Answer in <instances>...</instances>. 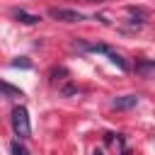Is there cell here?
Wrapping results in <instances>:
<instances>
[{
	"instance_id": "9c48e42d",
	"label": "cell",
	"mask_w": 155,
	"mask_h": 155,
	"mask_svg": "<svg viewBox=\"0 0 155 155\" xmlns=\"http://www.w3.org/2000/svg\"><path fill=\"white\" fill-rule=\"evenodd\" d=\"M12 65H15V68H29L31 63H29V61H24V58H17V61H12Z\"/></svg>"
},
{
	"instance_id": "5b68a950",
	"label": "cell",
	"mask_w": 155,
	"mask_h": 155,
	"mask_svg": "<svg viewBox=\"0 0 155 155\" xmlns=\"http://www.w3.org/2000/svg\"><path fill=\"white\" fill-rule=\"evenodd\" d=\"M136 104H138V94H124V97H116V99L111 102L114 109H131V107H136Z\"/></svg>"
},
{
	"instance_id": "7a4b0ae2",
	"label": "cell",
	"mask_w": 155,
	"mask_h": 155,
	"mask_svg": "<svg viewBox=\"0 0 155 155\" xmlns=\"http://www.w3.org/2000/svg\"><path fill=\"white\" fill-rule=\"evenodd\" d=\"M48 17L56 19V22H68V24H73V22H82V19H85L82 12L70 10V7H51V10H48Z\"/></svg>"
},
{
	"instance_id": "7c38bea8",
	"label": "cell",
	"mask_w": 155,
	"mask_h": 155,
	"mask_svg": "<svg viewBox=\"0 0 155 155\" xmlns=\"http://www.w3.org/2000/svg\"><path fill=\"white\" fill-rule=\"evenodd\" d=\"M94 155H102V150H97V153H94Z\"/></svg>"
},
{
	"instance_id": "8fae6325",
	"label": "cell",
	"mask_w": 155,
	"mask_h": 155,
	"mask_svg": "<svg viewBox=\"0 0 155 155\" xmlns=\"http://www.w3.org/2000/svg\"><path fill=\"white\" fill-rule=\"evenodd\" d=\"M80 2H104V0H80Z\"/></svg>"
},
{
	"instance_id": "ba28073f",
	"label": "cell",
	"mask_w": 155,
	"mask_h": 155,
	"mask_svg": "<svg viewBox=\"0 0 155 155\" xmlns=\"http://www.w3.org/2000/svg\"><path fill=\"white\" fill-rule=\"evenodd\" d=\"M10 153H12V155H29V150H27L19 140H12V143H10Z\"/></svg>"
},
{
	"instance_id": "30bf717a",
	"label": "cell",
	"mask_w": 155,
	"mask_h": 155,
	"mask_svg": "<svg viewBox=\"0 0 155 155\" xmlns=\"http://www.w3.org/2000/svg\"><path fill=\"white\" fill-rule=\"evenodd\" d=\"M148 68H155V63H140L138 70H148Z\"/></svg>"
},
{
	"instance_id": "3957f363",
	"label": "cell",
	"mask_w": 155,
	"mask_h": 155,
	"mask_svg": "<svg viewBox=\"0 0 155 155\" xmlns=\"http://www.w3.org/2000/svg\"><path fill=\"white\" fill-rule=\"evenodd\" d=\"M78 51H87V53H104V56H109L114 48L111 46H107V44H102V41H82V39H78L75 44H73Z\"/></svg>"
},
{
	"instance_id": "52a82bcc",
	"label": "cell",
	"mask_w": 155,
	"mask_h": 155,
	"mask_svg": "<svg viewBox=\"0 0 155 155\" xmlns=\"http://www.w3.org/2000/svg\"><path fill=\"white\" fill-rule=\"evenodd\" d=\"M107 58H109V61H111V63H116V65H119V68H121V70H128V63H126V61H124V58H121V53H116V51H111V53H109V56H107Z\"/></svg>"
},
{
	"instance_id": "277c9868",
	"label": "cell",
	"mask_w": 155,
	"mask_h": 155,
	"mask_svg": "<svg viewBox=\"0 0 155 155\" xmlns=\"http://www.w3.org/2000/svg\"><path fill=\"white\" fill-rule=\"evenodd\" d=\"M12 17H15V19H19L22 24H36V22H41V17H39V15H31V12L19 10V7H15V10H12Z\"/></svg>"
},
{
	"instance_id": "8992f818",
	"label": "cell",
	"mask_w": 155,
	"mask_h": 155,
	"mask_svg": "<svg viewBox=\"0 0 155 155\" xmlns=\"http://www.w3.org/2000/svg\"><path fill=\"white\" fill-rule=\"evenodd\" d=\"M0 92L7 94V97H24V92H22L19 87H15V85H10V82H5V80H0Z\"/></svg>"
},
{
	"instance_id": "6da1fadb",
	"label": "cell",
	"mask_w": 155,
	"mask_h": 155,
	"mask_svg": "<svg viewBox=\"0 0 155 155\" xmlns=\"http://www.w3.org/2000/svg\"><path fill=\"white\" fill-rule=\"evenodd\" d=\"M12 131H15L17 138H29L31 136V124H29L27 107H15L12 109Z\"/></svg>"
}]
</instances>
